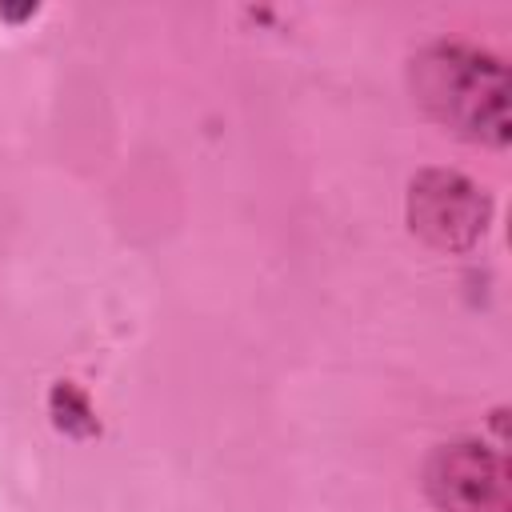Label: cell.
<instances>
[{
    "mask_svg": "<svg viewBox=\"0 0 512 512\" xmlns=\"http://www.w3.org/2000/svg\"><path fill=\"white\" fill-rule=\"evenodd\" d=\"M408 84L440 128L472 144H508V72L496 56L464 44H436L412 60Z\"/></svg>",
    "mask_w": 512,
    "mask_h": 512,
    "instance_id": "1",
    "label": "cell"
},
{
    "mask_svg": "<svg viewBox=\"0 0 512 512\" xmlns=\"http://www.w3.org/2000/svg\"><path fill=\"white\" fill-rule=\"evenodd\" d=\"M488 196L460 172L428 168L408 184V224L440 252H468L488 228Z\"/></svg>",
    "mask_w": 512,
    "mask_h": 512,
    "instance_id": "2",
    "label": "cell"
},
{
    "mask_svg": "<svg viewBox=\"0 0 512 512\" xmlns=\"http://www.w3.org/2000/svg\"><path fill=\"white\" fill-rule=\"evenodd\" d=\"M424 488L440 512H512L508 464L476 440L436 448L424 468Z\"/></svg>",
    "mask_w": 512,
    "mask_h": 512,
    "instance_id": "3",
    "label": "cell"
},
{
    "mask_svg": "<svg viewBox=\"0 0 512 512\" xmlns=\"http://www.w3.org/2000/svg\"><path fill=\"white\" fill-rule=\"evenodd\" d=\"M52 412H56V424L64 432H72V436H92L96 432L92 408H88V400L72 384H56L52 388Z\"/></svg>",
    "mask_w": 512,
    "mask_h": 512,
    "instance_id": "4",
    "label": "cell"
}]
</instances>
